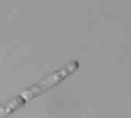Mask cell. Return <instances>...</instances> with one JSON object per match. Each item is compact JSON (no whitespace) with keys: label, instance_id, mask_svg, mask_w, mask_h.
Wrapping results in <instances>:
<instances>
[]
</instances>
